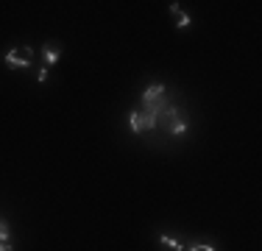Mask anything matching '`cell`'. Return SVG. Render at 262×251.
Listing matches in <instances>:
<instances>
[{"instance_id":"cell-3","label":"cell","mask_w":262,"mask_h":251,"mask_svg":"<svg viewBox=\"0 0 262 251\" xmlns=\"http://www.w3.org/2000/svg\"><path fill=\"white\" fill-rule=\"evenodd\" d=\"M170 12H173V17H176V26L182 28H190V17H187V14L182 12V9H178V3H170Z\"/></svg>"},{"instance_id":"cell-2","label":"cell","mask_w":262,"mask_h":251,"mask_svg":"<svg viewBox=\"0 0 262 251\" xmlns=\"http://www.w3.org/2000/svg\"><path fill=\"white\" fill-rule=\"evenodd\" d=\"M128 123H131V129H134V131H148V129L156 126V117L148 115V112H131Z\"/></svg>"},{"instance_id":"cell-8","label":"cell","mask_w":262,"mask_h":251,"mask_svg":"<svg viewBox=\"0 0 262 251\" xmlns=\"http://www.w3.org/2000/svg\"><path fill=\"white\" fill-rule=\"evenodd\" d=\"M0 251H12V245H8V243H0Z\"/></svg>"},{"instance_id":"cell-5","label":"cell","mask_w":262,"mask_h":251,"mask_svg":"<svg viewBox=\"0 0 262 251\" xmlns=\"http://www.w3.org/2000/svg\"><path fill=\"white\" fill-rule=\"evenodd\" d=\"M159 240H162V245H168V248H178V251H182V243H178L176 237H170V234H162Z\"/></svg>"},{"instance_id":"cell-1","label":"cell","mask_w":262,"mask_h":251,"mask_svg":"<svg viewBox=\"0 0 262 251\" xmlns=\"http://www.w3.org/2000/svg\"><path fill=\"white\" fill-rule=\"evenodd\" d=\"M6 65L8 67H28L31 65V48H14V51H8Z\"/></svg>"},{"instance_id":"cell-7","label":"cell","mask_w":262,"mask_h":251,"mask_svg":"<svg viewBox=\"0 0 262 251\" xmlns=\"http://www.w3.org/2000/svg\"><path fill=\"white\" fill-rule=\"evenodd\" d=\"M190 251H215L210 243H196V245H190Z\"/></svg>"},{"instance_id":"cell-6","label":"cell","mask_w":262,"mask_h":251,"mask_svg":"<svg viewBox=\"0 0 262 251\" xmlns=\"http://www.w3.org/2000/svg\"><path fill=\"white\" fill-rule=\"evenodd\" d=\"M0 243H8V223L0 220Z\"/></svg>"},{"instance_id":"cell-4","label":"cell","mask_w":262,"mask_h":251,"mask_svg":"<svg viewBox=\"0 0 262 251\" xmlns=\"http://www.w3.org/2000/svg\"><path fill=\"white\" fill-rule=\"evenodd\" d=\"M42 56H45V65H56L59 62V45H45Z\"/></svg>"}]
</instances>
